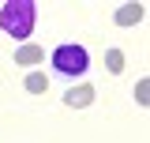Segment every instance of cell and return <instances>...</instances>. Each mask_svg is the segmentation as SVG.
Returning a JSON list of instances; mask_svg holds the SVG:
<instances>
[{
	"label": "cell",
	"mask_w": 150,
	"mask_h": 143,
	"mask_svg": "<svg viewBox=\"0 0 150 143\" xmlns=\"http://www.w3.org/2000/svg\"><path fill=\"white\" fill-rule=\"evenodd\" d=\"M34 23H38V4L34 0H8L0 8V30L15 41H26L34 34Z\"/></svg>",
	"instance_id": "obj_1"
},
{
	"label": "cell",
	"mask_w": 150,
	"mask_h": 143,
	"mask_svg": "<svg viewBox=\"0 0 150 143\" xmlns=\"http://www.w3.org/2000/svg\"><path fill=\"white\" fill-rule=\"evenodd\" d=\"M49 64H53V72L60 79H83L86 68H90V53L79 41H64V45H56L49 53Z\"/></svg>",
	"instance_id": "obj_2"
},
{
	"label": "cell",
	"mask_w": 150,
	"mask_h": 143,
	"mask_svg": "<svg viewBox=\"0 0 150 143\" xmlns=\"http://www.w3.org/2000/svg\"><path fill=\"white\" fill-rule=\"evenodd\" d=\"M143 15H146L143 4H120L116 15H112V23H116V26H135V23H143Z\"/></svg>",
	"instance_id": "obj_3"
},
{
	"label": "cell",
	"mask_w": 150,
	"mask_h": 143,
	"mask_svg": "<svg viewBox=\"0 0 150 143\" xmlns=\"http://www.w3.org/2000/svg\"><path fill=\"white\" fill-rule=\"evenodd\" d=\"M90 102H94V87L90 83L68 87V94H64V106H71V109H83V106H90Z\"/></svg>",
	"instance_id": "obj_4"
},
{
	"label": "cell",
	"mask_w": 150,
	"mask_h": 143,
	"mask_svg": "<svg viewBox=\"0 0 150 143\" xmlns=\"http://www.w3.org/2000/svg\"><path fill=\"white\" fill-rule=\"evenodd\" d=\"M38 60H45V49L41 45H23V49H15V64H23V68H30Z\"/></svg>",
	"instance_id": "obj_5"
},
{
	"label": "cell",
	"mask_w": 150,
	"mask_h": 143,
	"mask_svg": "<svg viewBox=\"0 0 150 143\" xmlns=\"http://www.w3.org/2000/svg\"><path fill=\"white\" fill-rule=\"evenodd\" d=\"M26 90H30V94H45V90H49V75L30 72V75H26Z\"/></svg>",
	"instance_id": "obj_6"
},
{
	"label": "cell",
	"mask_w": 150,
	"mask_h": 143,
	"mask_svg": "<svg viewBox=\"0 0 150 143\" xmlns=\"http://www.w3.org/2000/svg\"><path fill=\"white\" fill-rule=\"evenodd\" d=\"M105 64H109L112 75H120V72H124V53H120V49H109V53H105Z\"/></svg>",
	"instance_id": "obj_7"
},
{
	"label": "cell",
	"mask_w": 150,
	"mask_h": 143,
	"mask_svg": "<svg viewBox=\"0 0 150 143\" xmlns=\"http://www.w3.org/2000/svg\"><path fill=\"white\" fill-rule=\"evenodd\" d=\"M146 90H150V83H146V79H139V87H135V102H139V106H146V98H150Z\"/></svg>",
	"instance_id": "obj_8"
}]
</instances>
